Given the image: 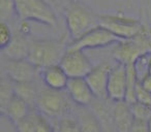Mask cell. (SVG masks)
I'll list each match as a JSON object with an SVG mask.
<instances>
[{
    "mask_svg": "<svg viewBox=\"0 0 151 132\" xmlns=\"http://www.w3.org/2000/svg\"><path fill=\"white\" fill-rule=\"evenodd\" d=\"M67 46L64 38L30 39L27 59L38 69L59 64Z\"/></svg>",
    "mask_w": 151,
    "mask_h": 132,
    "instance_id": "cell-1",
    "label": "cell"
},
{
    "mask_svg": "<svg viewBox=\"0 0 151 132\" xmlns=\"http://www.w3.org/2000/svg\"><path fill=\"white\" fill-rule=\"evenodd\" d=\"M63 14L71 41L80 38L89 30L99 26V15H95L79 0H73Z\"/></svg>",
    "mask_w": 151,
    "mask_h": 132,
    "instance_id": "cell-2",
    "label": "cell"
},
{
    "mask_svg": "<svg viewBox=\"0 0 151 132\" xmlns=\"http://www.w3.org/2000/svg\"><path fill=\"white\" fill-rule=\"evenodd\" d=\"M64 91L53 90L44 86V88L40 89L36 101V111L48 119L58 120L67 116L71 108V100Z\"/></svg>",
    "mask_w": 151,
    "mask_h": 132,
    "instance_id": "cell-3",
    "label": "cell"
},
{
    "mask_svg": "<svg viewBox=\"0 0 151 132\" xmlns=\"http://www.w3.org/2000/svg\"><path fill=\"white\" fill-rule=\"evenodd\" d=\"M16 14L20 21L35 22L53 27L57 24V14L44 0H15Z\"/></svg>",
    "mask_w": 151,
    "mask_h": 132,
    "instance_id": "cell-4",
    "label": "cell"
},
{
    "mask_svg": "<svg viewBox=\"0 0 151 132\" xmlns=\"http://www.w3.org/2000/svg\"><path fill=\"white\" fill-rule=\"evenodd\" d=\"M99 25L121 40L136 36L142 28L143 22L123 14H101L99 15Z\"/></svg>",
    "mask_w": 151,
    "mask_h": 132,
    "instance_id": "cell-5",
    "label": "cell"
},
{
    "mask_svg": "<svg viewBox=\"0 0 151 132\" xmlns=\"http://www.w3.org/2000/svg\"><path fill=\"white\" fill-rule=\"evenodd\" d=\"M59 64L68 78H85L93 68V64L84 51L70 46H67Z\"/></svg>",
    "mask_w": 151,
    "mask_h": 132,
    "instance_id": "cell-6",
    "label": "cell"
},
{
    "mask_svg": "<svg viewBox=\"0 0 151 132\" xmlns=\"http://www.w3.org/2000/svg\"><path fill=\"white\" fill-rule=\"evenodd\" d=\"M119 38L113 33L101 26H96L89 30L87 33L76 40H73L68 46L79 50H92V49H101L115 44L119 41Z\"/></svg>",
    "mask_w": 151,
    "mask_h": 132,
    "instance_id": "cell-7",
    "label": "cell"
},
{
    "mask_svg": "<svg viewBox=\"0 0 151 132\" xmlns=\"http://www.w3.org/2000/svg\"><path fill=\"white\" fill-rule=\"evenodd\" d=\"M3 73L14 83L35 82L40 69L33 65L28 59L11 60L5 58L3 63Z\"/></svg>",
    "mask_w": 151,
    "mask_h": 132,
    "instance_id": "cell-8",
    "label": "cell"
},
{
    "mask_svg": "<svg viewBox=\"0 0 151 132\" xmlns=\"http://www.w3.org/2000/svg\"><path fill=\"white\" fill-rule=\"evenodd\" d=\"M126 80H127L126 65L120 62H116L115 64H113L108 80V100L112 102L125 101Z\"/></svg>",
    "mask_w": 151,
    "mask_h": 132,
    "instance_id": "cell-9",
    "label": "cell"
},
{
    "mask_svg": "<svg viewBox=\"0 0 151 132\" xmlns=\"http://www.w3.org/2000/svg\"><path fill=\"white\" fill-rule=\"evenodd\" d=\"M112 66L113 65L109 63H101L93 66L90 72L85 76L95 98L108 99V80H109V73Z\"/></svg>",
    "mask_w": 151,
    "mask_h": 132,
    "instance_id": "cell-10",
    "label": "cell"
},
{
    "mask_svg": "<svg viewBox=\"0 0 151 132\" xmlns=\"http://www.w3.org/2000/svg\"><path fill=\"white\" fill-rule=\"evenodd\" d=\"M65 91L77 106H89L95 98L85 78H69Z\"/></svg>",
    "mask_w": 151,
    "mask_h": 132,
    "instance_id": "cell-11",
    "label": "cell"
},
{
    "mask_svg": "<svg viewBox=\"0 0 151 132\" xmlns=\"http://www.w3.org/2000/svg\"><path fill=\"white\" fill-rule=\"evenodd\" d=\"M142 56H144L142 50L132 38L119 40L114 44L112 50V57L114 60L125 65L134 64Z\"/></svg>",
    "mask_w": 151,
    "mask_h": 132,
    "instance_id": "cell-12",
    "label": "cell"
},
{
    "mask_svg": "<svg viewBox=\"0 0 151 132\" xmlns=\"http://www.w3.org/2000/svg\"><path fill=\"white\" fill-rule=\"evenodd\" d=\"M112 117L116 132H130L134 118L129 103L126 101L113 102Z\"/></svg>",
    "mask_w": 151,
    "mask_h": 132,
    "instance_id": "cell-13",
    "label": "cell"
},
{
    "mask_svg": "<svg viewBox=\"0 0 151 132\" xmlns=\"http://www.w3.org/2000/svg\"><path fill=\"white\" fill-rule=\"evenodd\" d=\"M40 78L44 83V86L53 90L63 91L66 89L68 83V76L63 70L60 64L48 66L40 69Z\"/></svg>",
    "mask_w": 151,
    "mask_h": 132,
    "instance_id": "cell-14",
    "label": "cell"
},
{
    "mask_svg": "<svg viewBox=\"0 0 151 132\" xmlns=\"http://www.w3.org/2000/svg\"><path fill=\"white\" fill-rule=\"evenodd\" d=\"M29 40L27 36H24L18 32L17 35L14 34V38L12 42L3 49V56L11 60H22L27 59L28 51H29Z\"/></svg>",
    "mask_w": 151,
    "mask_h": 132,
    "instance_id": "cell-15",
    "label": "cell"
},
{
    "mask_svg": "<svg viewBox=\"0 0 151 132\" xmlns=\"http://www.w3.org/2000/svg\"><path fill=\"white\" fill-rule=\"evenodd\" d=\"M31 111L32 107L25 100L15 95L2 115L6 116L9 119V121L15 125L18 122L23 120L25 117H27Z\"/></svg>",
    "mask_w": 151,
    "mask_h": 132,
    "instance_id": "cell-16",
    "label": "cell"
},
{
    "mask_svg": "<svg viewBox=\"0 0 151 132\" xmlns=\"http://www.w3.org/2000/svg\"><path fill=\"white\" fill-rule=\"evenodd\" d=\"M76 118L80 124L82 132H103L99 119L88 106H78Z\"/></svg>",
    "mask_w": 151,
    "mask_h": 132,
    "instance_id": "cell-17",
    "label": "cell"
},
{
    "mask_svg": "<svg viewBox=\"0 0 151 132\" xmlns=\"http://www.w3.org/2000/svg\"><path fill=\"white\" fill-rule=\"evenodd\" d=\"M40 88L35 82L15 83V94L25 100L31 107L36 106Z\"/></svg>",
    "mask_w": 151,
    "mask_h": 132,
    "instance_id": "cell-18",
    "label": "cell"
},
{
    "mask_svg": "<svg viewBox=\"0 0 151 132\" xmlns=\"http://www.w3.org/2000/svg\"><path fill=\"white\" fill-rule=\"evenodd\" d=\"M15 83L3 74L0 80V111L4 113L5 108L15 96Z\"/></svg>",
    "mask_w": 151,
    "mask_h": 132,
    "instance_id": "cell-19",
    "label": "cell"
},
{
    "mask_svg": "<svg viewBox=\"0 0 151 132\" xmlns=\"http://www.w3.org/2000/svg\"><path fill=\"white\" fill-rule=\"evenodd\" d=\"M126 68H127V80H126L125 101L132 104V103L136 102V88L139 83V78L134 64L126 65Z\"/></svg>",
    "mask_w": 151,
    "mask_h": 132,
    "instance_id": "cell-20",
    "label": "cell"
},
{
    "mask_svg": "<svg viewBox=\"0 0 151 132\" xmlns=\"http://www.w3.org/2000/svg\"><path fill=\"white\" fill-rule=\"evenodd\" d=\"M56 132H82L77 118L67 115L58 119Z\"/></svg>",
    "mask_w": 151,
    "mask_h": 132,
    "instance_id": "cell-21",
    "label": "cell"
},
{
    "mask_svg": "<svg viewBox=\"0 0 151 132\" xmlns=\"http://www.w3.org/2000/svg\"><path fill=\"white\" fill-rule=\"evenodd\" d=\"M16 14L15 0H0V20L3 23L11 24L14 21Z\"/></svg>",
    "mask_w": 151,
    "mask_h": 132,
    "instance_id": "cell-22",
    "label": "cell"
},
{
    "mask_svg": "<svg viewBox=\"0 0 151 132\" xmlns=\"http://www.w3.org/2000/svg\"><path fill=\"white\" fill-rule=\"evenodd\" d=\"M38 111H32L27 117L15 124V128L17 132H35L36 130V121H37Z\"/></svg>",
    "mask_w": 151,
    "mask_h": 132,
    "instance_id": "cell-23",
    "label": "cell"
},
{
    "mask_svg": "<svg viewBox=\"0 0 151 132\" xmlns=\"http://www.w3.org/2000/svg\"><path fill=\"white\" fill-rule=\"evenodd\" d=\"M130 108H132V115H134V119L144 120V121H149L150 120L151 105L136 101V102L130 104Z\"/></svg>",
    "mask_w": 151,
    "mask_h": 132,
    "instance_id": "cell-24",
    "label": "cell"
},
{
    "mask_svg": "<svg viewBox=\"0 0 151 132\" xmlns=\"http://www.w3.org/2000/svg\"><path fill=\"white\" fill-rule=\"evenodd\" d=\"M14 38V33L12 31L11 25L7 23L0 22V48L5 49L12 42Z\"/></svg>",
    "mask_w": 151,
    "mask_h": 132,
    "instance_id": "cell-25",
    "label": "cell"
},
{
    "mask_svg": "<svg viewBox=\"0 0 151 132\" xmlns=\"http://www.w3.org/2000/svg\"><path fill=\"white\" fill-rule=\"evenodd\" d=\"M35 132H56V128L50 123L48 118L38 113Z\"/></svg>",
    "mask_w": 151,
    "mask_h": 132,
    "instance_id": "cell-26",
    "label": "cell"
},
{
    "mask_svg": "<svg viewBox=\"0 0 151 132\" xmlns=\"http://www.w3.org/2000/svg\"><path fill=\"white\" fill-rule=\"evenodd\" d=\"M136 101L151 105V93L149 91H147L140 84V82L138 83L136 88Z\"/></svg>",
    "mask_w": 151,
    "mask_h": 132,
    "instance_id": "cell-27",
    "label": "cell"
},
{
    "mask_svg": "<svg viewBox=\"0 0 151 132\" xmlns=\"http://www.w3.org/2000/svg\"><path fill=\"white\" fill-rule=\"evenodd\" d=\"M45 2H47L55 11H61L64 13L66 7L73 2V0H44Z\"/></svg>",
    "mask_w": 151,
    "mask_h": 132,
    "instance_id": "cell-28",
    "label": "cell"
},
{
    "mask_svg": "<svg viewBox=\"0 0 151 132\" xmlns=\"http://www.w3.org/2000/svg\"><path fill=\"white\" fill-rule=\"evenodd\" d=\"M130 132H150L148 121L134 119L132 126V129H130Z\"/></svg>",
    "mask_w": 151,
    "mask_h": 132,
    "instance_id": "cell-29",
    "label": "cell"
},
{
    "mask_svg": "<svg viewBox=\"0 0 151 132\" xmlns=\"http://www.w3.org/2000/svg\"><path fill=\"white\" fill-rule=\"evenodd\" d=\"M142 15L144 18V24L151 28V1L146 2L142 7Z\"/></svg>",
    "mask_w": 151,
    "mask_h": 132,
    "instance_id": "cell-30",
    "label": "cell"
},
{
    "mask_svg": "<svg viewBox=\"0 0 151 132\" xmlns=\"http://www.w3.org/2000/svg\"><path fill=\"white\" fill-rule=\"evenodd\" d=\"M18 32L24 36H28L31 33V27L29 25L28 21H20V24L18 26Z\"/></svg>",
    "mask_w": 151,
    "mask_h": 132,
    "instance_id": "cell-31",
    "label": "cell"
},
{
    "mask_svg": "<svg viewBox=\"0 0 151 132\" xmlns=\"http://www.w3.org/2000/svg\"><path fill=\"white\" fill-rule=\"evenodd\" d=\"M139 82H140V84L142 85L147 91H149V92L151 93V74L147 73L146 76H143Z\"/></svg>",
    "mask_w": 151,
    "mask_h": 132,
    "instance_id": "cell-32",
    "label": "cell"
},
{
    "mask_svg": "<svg viewBox=\"0 0 151 132\" xmlns=\"http://www.w3.org/2000/svg\"><path fill=\"white\" fill-rule=\"evenodd\" d=\"M148 73L151 74V54L149 55V61H148Z\"/></svg>",
    "mask_w": 151,
    "mask_h": 132,
    "instance_id": "cell-33",
    "label": "cell"
},
{
    "mask_svg": "<svg viewBox=\"0 0 151 132\" xmlns=\"http://www.w3.org/2000/svg\"><path fill=\"white\" fill-rule=\"evenodd\" d=\"M148 124H149V130H150V132H151V118H150V120L148 121Z\"/></svg>",
    "mask_w": 151,
    "mask_h": 132,
    "instance_id": "cell-34",
    "label": "cell"
}]
</instances>
